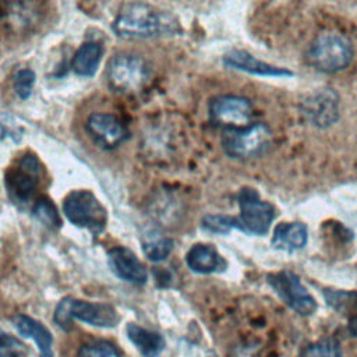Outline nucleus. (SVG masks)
<instances>
[{"instance_id":"obj_10","label":"nucleus","mask_w":357,"mask_h":357,"mask_svg":"<svg viewBox=\"0 0 357 357\" xmlns=\"http://www.w3.org/2000/svg\"><path fill=\"white\" fill-rule=\"evenodd\" d=\"M211 121L223 128H238L251 124L254 106L250 99L237 95H219L208 105Z\"/></svg>"},{"instance_id":"obj_8","label":"nucleus","mask_w":357,"mask_h":357,"mask_svg":"<svg viewBox=\"0 0 357 357\" xmlns=\"http://www.w3.org/2000/svg\"><path fill=\"white\" fill-rule=\"evenodd\" d=\"M40 163L33 153L22 155L4 174V187L10 199L22 206L31 202L40 181Z\"/></svg>"},{"instance_id":"obj_14","label":"nucleus","mask_w":357,"mask_h":357,"mask_svg":"<svg viewBox=\"0 0 357 357\" xmlns=\"http://www.w3.org/2000/svg\"><path fill=\"white\" fill-rule=\"evenodd\" d=\"M223 63L230 68H236V70L252 74V75H262V77H290V75H293L291 71L264 63L244 50H231L230 53H227L223 57Z\"/></svg>"},{"instance_id":"obj_24","label":"nucleus","mask_w":357,"mask_h":357,"mask_svg":"<svg viewBox=\"0 0 357 357\" xmlns=\"http://www.w3.org/2000/svg\"><path fill=\"white\" fill-rule=\"evenodd\" d=\"M78 357H120V354L110 342L93 340L81 346Z\"/></svg>"},{"instance_id":"obj_9","label":"nucleus","mask_w":357,"mask_h":357,"mask_svg":"<svg viewBox=\"0 0 357 357\" xmlns=\"http://www.w3.org/2000/svg\"><path fill=\"white\" fill-rule=\"evenodd\" d=\"M266 282L278 297L300 315H311L317 311V301L301 284L297 275L290 271H279L266 275Z\"/></svg>"},{"instance_id":"obj_23","label":"nucleus","mask_w":357,"mask_h":357,"mask_svg":"<svg viewBox=\"0 0 357 357\" xmlns=\"http://www.w3.org/2000/svg\"><path fill=\"white\" fill-rule=\"evenodd\" d=\"M328 305H331L337 312L346 314L357 310V293L343 291V290H324Z\"/></svg>"},{"instance_id":"obj_15","label":"nucleus","mask_w":357,"mask_h":357,"mask_svg":"<svg viewBox=\"0 0 357 357\" xmlns=\"http://www.w3.org/2000/svg\"><path fill=\"white\" fill-rule=\"evenodd\" d=\"M185 264L192 272L202 275L223 272L227 266L225 258L211 244H194L185 255Z\"/></svg>"},{"instance_id":"obj_2","label":"nucleus","mask_w":357,"mask_h":357,"mask_svg":"<svg viewBox=\"0 0 357 357\" xmlns=\"http://www.w3.org/2000/svg\"><path fill=\"white\" fill-rule=\"evenodd\" d=\"M354 57L353 43L339 32H324L310 43L305 60L311 68L324 74H335L346 70Z\"/></svg>"},{"instance_id":"obj_13","label":"nucleus","mask_w":357,"mask_h":357,"mask_svg":"<svg viewBox=\"0 0 357 357\" xmlns=\"http://www.w3.org/2000/svg\"><path fill=\"white\" fill-rule=\"evenodd\" d=\"M110 271L124 282L144 284L148 280V272L137 255L127 247H113L107 252Z\"/></svg>"},{"instance_id":"obj_6","label":"nucleus","mask_w":357,"mask_h":357,"mask_svg":"<svg viewBox=\"0 0 357 357\" xmlns=\"http://www.w3.org/2000/svg\"><path fill=\"white\" fill-rule=\"evenodd\" d=\"M63 212L73 225L88 229L95 236L106 227V209L89 190L71 191L63 201Z\"/></svg>"},{"instance_id":"obj_12","label":"nucleus","mask_w":357,"mask_h":357,"mask_svg":"<svg viewBox=\"0 0 357 357\" xmlns=\"http://www.w3.org/2000/svg\"><path fill=\"white\" fill-rule=\"evenodd\" d=\"M85 131L99 148L110 151L120 146L130 137L126 124L110 113H92L85 121Z\"/></svg>"},{"instance_id":"obj_19","label":"nucleus","mask_w":357,"mask_h":357,"mask_svg":"<svg viewBox=\"0 0 357 357\" xmlns=\"http://www.w3.org/2000/svg\"><path fill=\"white\" fill-rule=\"evenodd\" d=\"M103 46L98 42L82 43L73 56L71 70L79 77H92L102 60Z\"/></svg>"},{"instance_id":"obj_5","label":"nucleus","mask_w":357,"mask_h":357,"mask_svg":"<svg viewBox=\"0 0 357 357\" xmlns=\"http://www.w3.org/2000/svg\"><path fill=\"white\" fill-rule=\"evenodd\" d=\"M109 86L120 93H134L145 86L151 78V68L146 60L134 53H117L106 66Z\"/></svg>"},{"instance_id":"obj_29","label":"nucleus","mask_w":357,"mask_h":357,"mask_svg":"<svg viewBox=\"0 0 357 357\" xmlns=\"http://www.w3.org/2000/svg\"><path fill=\"white\" fill-rule=\"evenodd\" d=\"M349 332L351 333V336H357V315L350 319V322H349Z\"/></svg>"},{"instance_id":"obj_11","label":"nucleus","mask_w":357,"mask_h":357,"mask_svg":"<svg viewBox=\"0 0 357 357\" xmlns=\"http://www.w3.org/2000/svg\"><path fill=\"white\" fill-rule=\"evenodd\" d=\"M301 113L311 126L328 128L339 119L340 99L333 89L319 88L301 102Z\"/></svg>"},{"instance_id":"obj_17","label":"nucleus","mask_w":357,"mask_h":357,"mask_svg":"<svg viewBox=\"0 0 357 357\" xmlns=\"http://www.w3.org/2000/svg\"><path fill=\"white\" fill-rule=\"evenodd\" d=\"M308 240L307 226L301 222H282L279 223L272 236V245L276 250L294 252L305 247Z\"/></svg>"},{"instance_id":"obj_22","label":"nucleus","mask_w":357,"mask_h":357,"mask_svg":"<svg viewBox=\"0 0 357 357\" xmlns=\"http://www.w3.org/2000/svg\"><path fill=\"white\" fill-rule=\"evenodd\" d=\"M32 215L39 223L49 229H59L61 226V219L56 206L46 198H40L35 202Z\"/></svg>"},{"instance_id":"obj_27","label":"nucleus","mask_w":357,"mask_h":357,"mask_svg":"<svg viewBox=\"0 0 357 357\" xmlns=\"http://www.w3.org/2000/svg\"><path fill=\"white\" fill-rule=\"evenodd\" d=\"M0 357H26V349L17 337L0 329Z\"/></svg>"},{"instance_id":"obj_21","label":"nucleus","mask_w":357,"mask_h":357,"mask_svg":"<svg viewBox=\"0 0 357 357\" xmlns=\"http://www.w3.org/2000/svg\"><path fill=\"white\" fill-rule=\"evenodd\" d=\"M300 357H343V351L336 337L325 336L303 349Z\"/></svg>"},{"instance_id":"obj_18","label":"nucleus","mask_w":357,"mask_h":357,"mask_svg":"<svg viewBox=\"0 0 357 357\" xmlns=\"http://www.w3.org/2000/svg\"><path fill=\"white\" fill-rule=\"evenodd\" d=\"M127 337L144 357H158L165 349V339L159 332L142 328L134 322L126 326Z\"/></svg>"},{"instance_id":"obj_16","label":"nucleus","mask_w":357,"mask_h":357,"mask_svg":"<svg viewBox=\"0 0 357 357\" xmlns=\"http://www.w3.org/2000/svg\"><path fill=\"white\" fill-rule=\"evenodd\" d=\"M13 325L20 335L29 337L36 343L40 357H54L53 349H52L53 346L52 333L42 322L33 319L32 317L17 314L13 317Z\"/></svg>"},{"instance_id":"obj_25","label":"nucleus","mask_w":357,"mask_h":357,"mask_svg":"<svg viewBox=\"0 0 357 357\" xmlns=\"http://www.w3.org/2000/svg\"><path fill=\"white\" fill-rule=\"evenodd\" d=\"M201 226L204 230L215 234H227L231 229H236L234 216L227 215H206Z\"/></svg>"},{"instance_id":"obj_1","label":"nucleus","mask_w":357,"mask_h":357,"mask_svg":"<svg viewBox=\"0 0 357 357\" xmlns=\"http://www.w3.org/2000/svg\"><path fill=\"white\" fill-rule=\"evenodd\" d=\"M112 29L124 39H149L178 33L180 25L170 13L144 1H132L120 10Z\"/></svg>"},{"instance_id":"obj_7","label":"nucleus","mask_w":357,"mask_h":357,"mask_svg":"<svg viewBox=\"0 0 357 357\" xmlns=\"http://www.w3.org/2000/svg\"><path fill=\"white\" fill-rule=\"evenodd\" d=\"M240 213L234 216L237 230L247 234L265 236L275 219V208L271 202L261 199L254 188H241L237 194Z\"/></svg>"},{"instance_id":"obj_4","label":"nucleus","mask_w":357,"mask_h":357,"mask_svg":"<svg viewBox=\"0 0 357 357\" xmlns=\"http://www.w3.org/2000/svg\"><path fill=\"white\" fill-rule=\"evenodd\" d=\"M273 135L265 123H251L238 128L223 130L222 148L234 159H251L264 155L272 146Z\"/></svg>"},{"instance_id":"obj_20","label":"nucleus","mask_w":357,"mask_h":357,"mask_svg":"<svg viewBox=\"0 0 357 357\" xmlns=\"http://www.w3.org/2000/svg\"><path fill=\"white\" fill-rule=\"evenodd\" d=\"M141 243L145 257L152 262H160L166 259L174 247V243L170 237L162 236L153 230L142 234Z\"/></svg>"},{"instance_id":"obj_26","label":"nucleus","mask_w":357,"mask_h":357,"mask_svg":"<svg viewBox=\"0 0 357 357\" xmlns=\"http://www.w3.org/2000/svg\"><path fill=\"white\" fill-rule=\"evenodd\" d=\"M35 85V73L29 68H22L18 70L17 74L14 75L13 86L14 92L20 99H28L32 93Z\"/></svg>"},{"instance_id":"obj_28","label":"nucleus","mask_w":357,"mask_h":357,"mask_svg":"<svg viewBox=\"0 0 357 357\" xmlns=\"http://www.w3.org/2000/svg\"><path fill=\"white\" fill-rule=\"evenodd\" d=\"M14 123L11 120L10 116H4V114H0V141L6 139V138H13L15 142L20 141L21 138V130L17 127H13Z\"/></svg>"},{"instance_id":"obj_3","label":"nucleus","mask_w":357,"mask_h":357,"mask_svg":"<svg viewBox=\"0 0 357 357\" xmlns=\"http://www.w3.org/2000/svg\"><path fill=\"white\" fill-rule=\"evenodd\" d=\"M78 319L98 328H114L119 324V314L113 305L106 303H91L67 296L54 308L53 321L63 329L70 331L73 321Z\"/></svg>"}]
</instances>
